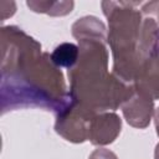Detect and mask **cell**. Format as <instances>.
<instances>
[{
    "mask_svg": "<svg viewBox=\"0 0 159 159\" xmlns=\"http://www.w3.org/2000/svg\"><path fill=\"white\" fill-rule=\"evenodd\" d=\"M70 93L61 70L41 45L16 26L1 29V112L40 107L56 114Z\"/></svg>",
    "mask_w": 159,
    "mask_h": 159,
    "instance_id": "obj_1",
    "label": "cell"
},
{
    "mask_svg": "<svg viewBox=\"0 0 159 159\" xmlns=\"http://www.w3.org/2000/svg\"><path fill=\"white\" fill-rule=\"evenodd\" d=\"M71 30L80 48L77 63L68 70L71 99L96 114L117 109L133 93L134 86L108 72L104 24L96 16H84Z\"/></svg>",
    "mask_w": 159,
    "mask_h": 159,
    "instance_id": "obj_2",
    "label": "cell"
},
{
    "mask_svg": "<svg viewBox=\"0 0 159 159\" xmlns=\"http://www.w3.org/2000/svg\"><path fill=\"white\" fill-rule=\"evenodd\" d=\"M108 20L107 41L113 53V73L133 84L143 62L157 52L159 1H102Z\"/></svg>",
    "mask_w": 159,
    "mask_h": 159,
    "instance_id": "obj_3",
    "label": "cell"
},
{
    "mask_svg": "<svg viewBox=\"0 0 159 159\" xmlns=\"http://www.w3.org/2000/svg\"><path fill=\"white\" fill-rule=\"evenodd\" d=\"M98 114V113H97ZM96 114L71 99L56 114L55 129L66 140L82 143L88 139L89 122Z\"/></svg>",
    "mask_w": 159,
    "mask_h": 159,
    "instance_id": "obj_4",
    "label": "cell"
},
{
    "mask_svg": "<svg viewBox=\"0 0 159 159\" xmlns=\"http://www.w3.org/2000/svg\"><path fill=\"white\" fill-rule=\"evenodd\" d=\"M122 120L114 112H102L96 114L88 128V140L93 145H106L114 142L120 133Z\"/></svg>",
    "mask_w": 159,
    "mask_h": 159,
    "instance_id": "obj_5",
    "label": "cell"
},
{
    "mask_svg": "<svg viewBox=\"0 0 159 159\" xmlns=\"http://www.w3.org/2000/svg\"><path fill=\"white\" fill-rule=\"evenodd\" d=\"M123 116L128 124L135 128H145L150 123V118L154 114L153 99L138 92L135 88L133 93L120 106Z\"/></svg>",
    "mask_w": 159,
    "mask_h": 159,
    "instance_id": "obj_6",
    "label": "cell"
},
{
    "mask_svg": "<svg viewBox=\"0 0 159 159\" xmlns=\"http://www.w3.org/2000/svg\"><path fill=\"white\" fill-rule=\"evenodd\" d=\"M133 86L153 101L159 99V51L143 62L134 77Z\"/></svg>",
    "mask_w": 159,
    "mask_h": 159,
    "instance_id": "obj_7",
    "label": "cell"
},
{
    "mask_svg": "<svg viewBox=\"0 0 159 159\" xmlns=\"http://www.w3.org/2000/svg\"><path fill=\"white\" fill-rule=\"evenodd\" d=\"M78 56H80L78 46L71 42H63L55 47V50L51 53V60L58 68L66 67L67 70H71L77 63Z\"/></svg>",
    "mask_w": 159,
    "mask_h": 159,
    "instance_id": "obj_8",
    "label": "cell"
},
{
    "mask_svg": "<svg viewBox=\"0 0 159 159\" xmlns=\"http://www.w3.org/2000/svg\"><path fill=\"white\" fill-rule=\"evenodd\" d=\"M26 5L35 12H43L51 16H63L72 11L73 1H37L30 0Z\"/></svg>",
    "mask_w": 159,
    "mask_h": 159,
    "instance_id": "obj_9",
    "label": "cell"
},
{
    "mask_svg": "<svg viewBox=\"0 0 159 159\" xmlns=\"http://www.w3.org/2000/svg\"><path fill=\"white\" fill-rule=\"evenodd\" d=\"M88 159H118V158L112 150L106 148H98L91 153Z\"/></svg>",
    "mask_w": 159,
    "mask_h": 159,
    "instance_id": "obj_10",
    "label": "cell"
},
{
    "mask_svg": "<svg viewBox=\"0 0 159 159\" xmlns=\"http://www.w3.org/2000/svg\"><path fill=\"white\" fill-rule=\"evenodd\" d=\"M154 123H155V129H157V134L159 137V107L157 109H154Z\"/></svg>",
    "mask_w": 159,
    "mask_h": 159,
    "instance_id": "obj_11",
    "label": "cell"
},
{
    "mask_svg": "<svg viewBox=\"0 0 159 159\" xmlns=\"http://www.w3.org/2000/svg\"><path fill=\"white\" fill-rule=\"evenodd\" d=\"M154 159H159V143L157 144L155 150H154Z\"/></svg>",
    "mask_w": 159,
    "mask_h": 159,
    "instance_id": "obj_12",
    "label": "cell"
}]
</instances>
